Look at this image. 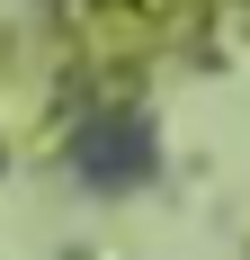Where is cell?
<instances>
[{
    "mask_svg": "<svg viewBox=\"0 0 250 260\" xmlns=\"http://www.w3.org/2000/svg\"><path fill=\"white\" fill-rule=\"evenodd\" d=\"M80 171L99 188H125L152 171V126L134 117V108H116V117H99V126H80Z\"/></svg>",
    "mask_w": 250,
    "mask_h": 260,
    "instance_id": "6da1fadb",
    "label": "cell"
}]
</instances>
